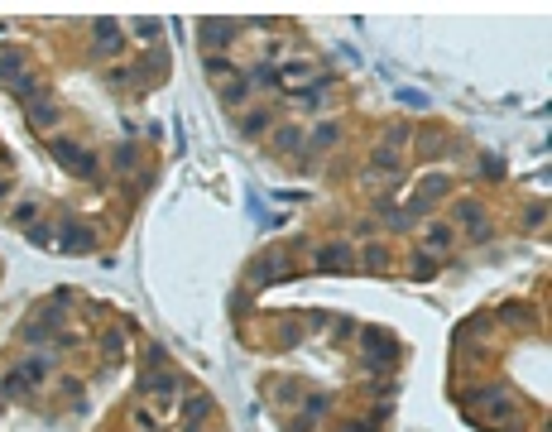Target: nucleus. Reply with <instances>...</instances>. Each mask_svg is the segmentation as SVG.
<instances>
[{
  "mask_svg": "<svg viewBox=\"0 0 552 432\" xmlns=\"http://www.w3.org/2000/svg\"><path fill=\"white\" fill-rule=\"evenodd\" d=\"M53 154H58V159H63L72 173H91V154H86V149H77V144L58 140V144H53Z\"/></svg>",
  "mask_w": 552,
  "mask_h": 432,
  "instance_id": "f257e3e1",
  "label": "nucleus"
}]
</instances>
